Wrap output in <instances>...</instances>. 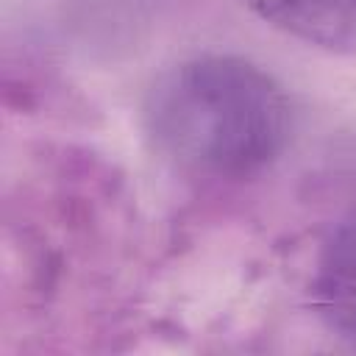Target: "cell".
Masks as SVG:
<instances>
[{
    "mask_svg": "<svg viewBox=\"0 0 356 356\" xmlns=\"http://www.w3.org/2000/svg\"><path fill=\"white\" fill-rule=\"evenodd\" d=\"M142 125L178 170L242 181L286 147L292 106L284 86L242 56L203 53L164 70L142 103Z\"/></svg>",
    "mask_w": 356,
    "mask_h": 356,
    "instance_id": "6da1fadb",
    "label": "cell"
},
{
    "mask_svg": "<svg viewBox=\"0 0 356 356\" xmlns=\"http://www.w3.org/2000/svg\"><path fill=\"white\" fill-rule=\"evenodd\" d=\"M312 300L323 325L356 348V214L342 220L325 239L314 267Z\"/></svg>",
    "mask_w": 356,
    "mask_h": 356,
    "instance_id": "7a4b0ae2",
    "label": "cell"
},
{
    "mask_svg": "<svg viewBox=\"0 0 356 356\" xmlns=\"http://www.w3.org/2000/svg\"><path fill=\"white\" fill-rule=\"evenodd\" d=\"M267 25L325 50L356 42V0H239Z\"/></svg>",
    "mask_w": 356,
    "mask_h": 356,
    "instance_id": "3957f363",
    "label": "cell"
}]
</instances>
